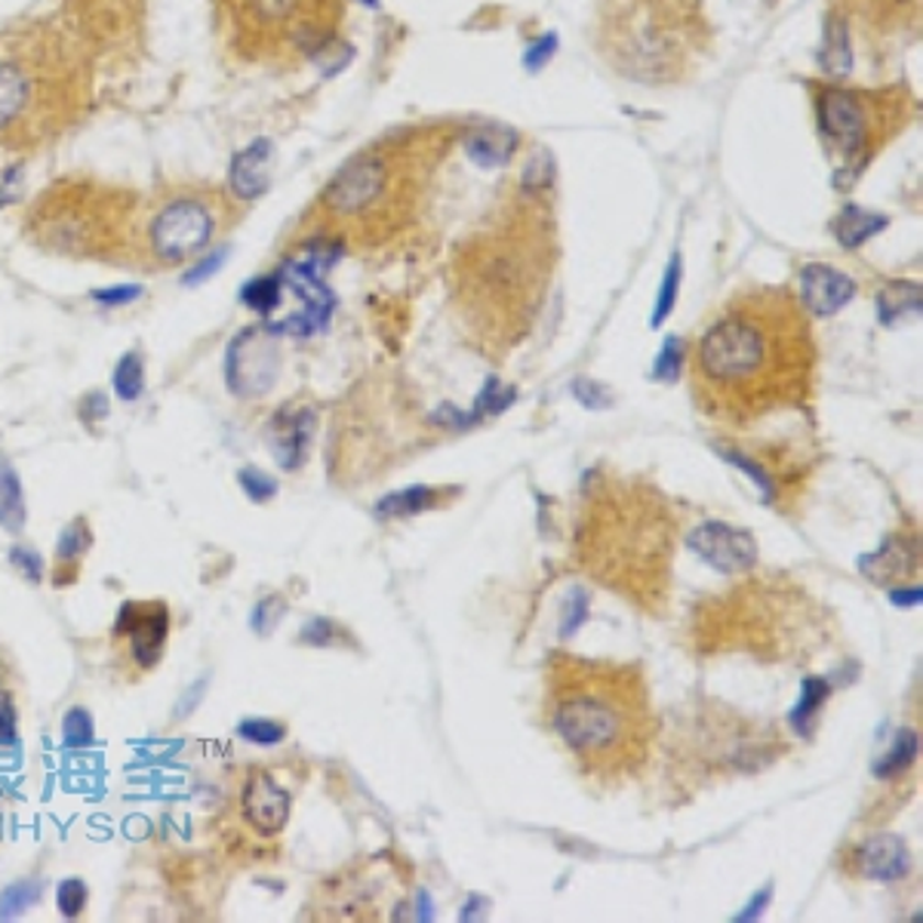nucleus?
I'll list each match as a JSON object with an SVG mask.
<instances>
[{
    "instance_id": "nucleus-20",
    "label": "nucleus",
    "mask_w": 923,
    "mask_h": 923,
    "mask_svg": "<svg viewBox=\"0 0 923 923\" xmlns=\"http://www.w3.org/2000/svg\"><path fill=\"white\" fill-rule=\"evenodd\" d=\"M29 524V505H25V489L19 481L16 469L10 459L0 455V527L7 532H22Z\"/></svg>"
},
{
    "instance_id": "nucleus-7",
    "label": "nucleus",
    "mask_w": 923,
    "mask_h": 923,
    "mask_svg": "<svg viewBox=\"0 0 923 923\" xmlns=\"http://www.w3.org/2000/svg\"><path fill=\"white\" fill-rule=\"evenodd\" d=\"M345 0H216L222 47L252 68L293 71L339 37Z\"/></svg>"
},
{
    "instance_id": "nucleus-25",
    "label": "nucleus",
    "mask_w": 923,
    "mask_h": 923,
    "mask_svg": "<svg viewBox=\"0 0 923 923\" xmlns=\"http://www.w3.org/2000/svg\"><path fill=\"white\" fill-rule=\"evenodd\" d=\"M41 880H19V883H10L7 890L0 892V921H16L22 918L29 908L37 905L41 899Z\"/></svg>"
},
{
    "instance_id": "nucleus-28",
    "label": "nucleus",
    "mask_w": 923,
    "mask_h": 923,
    "mask_svg": "<svg viewBox=\"0 0 923 923\" xmlns=\"http://www.w3.org/2000/svg\"><path fill=\"white\" fill-rule=\"evenodd\" d=\"M56 908L65 921H75L80 911L87 908V883L80 877H68L56 887Z\"/></svg>"
},
{
    "instance_id": "nucleus-8",
    "label": "nucleus",
    "mask_w": 923,
    "mask_h": 923,
    "mask_svg": "<svg viewBox=\"0 0 923 923\" xmlns=\"http://www.w3.org/2000/svg\"><path fill=\"white\" fill-rule=\"evenodd\" d=\"M139 198L93 176H68L37 194L29 232L47 250L68 256H111L133 247Z\"/></svg>"
},
{
    "instance_id": "nucleus-27",
    "label": "nucleus",
    "mask_w": 923,
    "mask_h": 923,
    "mask_svg": "<svg viewBox=\"0 0 923 923\" xmlns=\"http://www.w3.org/2000/svg\"><path fill=\"white\" fill-rule=\"evenodd\" d=\"M825 696H829V684H825V680L813 677V680L803 684V699H800L798 708L791 711V723L798 727L800 733H807V723H810V718L822 708Z\"/></svg>"
},
{
    "instance_id": "nucleus-29",
    "label": "nucleus",
    "mask_w": 923,
    "mask_h": 923,
    "mask_svg": "<svg viewBox=\"0 0 923 923\" xmlns=\"http://www.w3.org/2000/svg\"><path fill=\"white\" fill-rule=\"evenodd\" d=\"M90 542H93V532L87 527V520H75V524H68L63 530V536H59L56 554H59V561H78L80 554L90 548Z\"/></svg>"
},
{
    "instance_id": "nucleus-36",
    "label": "nucleus",
    "mask_w": 923,
    "mask_h": 923,
    "mask_svg": "<svg viewBox=\"0 0 923 923\" xmlns=\"http://www.w3.org/2000/svg\"><path fill=\"white\" fill-rule=\"evenodd\" d=\"M10 561L16 566L19 573L25 576L29 582H41L44 579V558L29 545H16L10 551Z\"/></svg>"
},
{
    "instance_id": "nucleus-22",
    "label": "nucleus",
    "mask_w": 923,
    "mask_h": 923,
    "mask_svg": "<svg viewBox=\"0 0 923 923\" xmlns=\"http://www.w3.org/2000/svg\"><path fill=\"white\" fill-rule=\"evenodd\" d=\"M880 228H887V220H883V216H875V213H865L859 206L844 210V213L837 216V222H834V235H837V240L844 244L846 250L862 247V244L871 235H877Z\"/></svg>"
},
{
    "instance_id": "nucleus-15",
    "label": "nucleus",
    "mask_w": 923,
    "mask_h": 923,
    "mask_svg": "<svg viewBox=\"0 0 923 923\" xmlns=\"http://www.w3.org/2000/svg\"><path fill=\"white\" fill-rule=\"evenodd\" d=\"M240 810L252 831H259L262 837H274L290 819V795L268 773H252L240 795Z\"/></svg>"
},
{
    "instance_id": "nucleus-35",
    "label": "nucleus",
    "mask_w": 923,
    "mask_h": 923,
    "mask_svg": "<svg viewBox=\"0 0 923 923\" xmlns=\"http://www.w3.org/2000/svg\"><path fill=\"white\" fill-rule=\"evenodd\" d=\"M677 281H680V259L674 256L672 266L665 271V281H662V290H659V302H656V314H653V327L662 324V317L672 312L674 305V293H677Z\"/></svg>"
},
{
    "instance_id": "nucleus-2",
    "label": "nucleus",
    "mask_w": 923,
    "mask_h": 923,
    "mask_svg": "<svg viewBox=\"0 0 923 923\" xmlns=\"http://www.w3.org/2000/svg\"><path fill=\"white\" fill-rule=\"evenodd\" d=\"M545 718L576 767L597 785H619L650 761L659 733L646 677L628 662L551 653Z\"/></svg>"
},
{
    "instance_id": "nucleus-9",
    "label": "nucleus",
    "mask_w": 923,
    "mask_h": 923,
    "mask_svg": "<svg viewBox=\"0 0 923 923\" xmlns=\"http://www.w3.org/2000/svg\"><path fill=\"white\" fill-rule=\"evenodd\" d=\"M232 189L210 182H176L139 201L133 247L145 250L157 266H182L213 244L220 228L237 216Z\"/></svg>"
},
{
    "instance_id": "nucleus-31",
    "label": "nucleus",
    "mask_w": 923,
    "mask_h": 923,
    "mask_svg": "<svg viewBox=\"0 0 923 923\" xmlns=\"http://www.w3.org/2000/svg\"><path fill=\"white\" fill-rule=\"evenodd\" d=\"M914 752H918V739H914V733H902L899 735V742H896V748H892V752L880 761L877 776H890V773L905 769L908 764L914 761Z\"/></svg>"
},
{
    "instance_id": "nucleus-37",
    "label": "nucleus",
    "mask_w": 923,
    "mask_h": 923,
    "mask_svg": "<svg viewBox=\"0 0 923 923\" xmlns=\"http://www.w3.org/2000/svg\"><path fill=\"white\" fill-rule=\"evenodd\" d=\"M677 370H680V342H677V339H668V345H665V351H662V358H659L656 363V376L674 379L677 376Z\"/></svg>"
},
{
    "instance_id": "nucleus-42",
    "label": "nucleus",
    "mask_w": 923,
    "mask_h": 923,
    "mask_svg": "<svg viewBox=\"0 0 923 923\" xmlns=\"http://www.w3.org/2000/svg\"><path fill=\"white\" fill-rule=\"evenodd\" d=\"M767 899H769V890L767 892H761V896L754 899L752 905H748V911H745V914H739L735 921H754V918L761 914V905H767Z\"/></svg>"
},
{
    "instance_id": "nucleus-10",
    "label": "nucleus",
    "mask_w": 923,
    "mask_h": 923,
    "mask_svg": "<svg viewBox=\"0 0 923 923\" xmlns=\"http://www.w3.org/2000/svg\"><path fill=\"white\" fill-rule=\"evenodd\" d=\"M815 121L841 155L846 170H859L902 121V102L892 93H862L841 87L815 90Z\"/></svg>"
},
{
    "instance_id": "nucleus-34",
    "label": "nucleus",
    "mask_w": 923,
    "mask_h": 923,
    "mask_svg": "<svg viewBox=\"0 0 923 923\" xmlns=\"http://www.w3.org/2000/svg\"><path fill=\"white\" fill-rule=\"evenodd\" d=\"M286 612V604H283V597L271 595L266 597L259 607H256V612H252V631L256 634H271L274 628H278V622H281V616Z\"/></svg>"
},
{
    "instance_id": "nucleus-21",
    "label": "nucleus",
    "mask_w": 923,
    "mask_h": 923,
    "mask_svg": "<svg viewBox=\"0 0 923 923\" xmlns=\"http://www.w3.org/2000/svg\"><path fill=\"white\" fill-rule=\"evenodd\" d=\"M308 431H312V416H286L281 413L278 423H274V438H271V450L278 455L283 469L293 471L299 465V455L305 450V440H308Z\"/></svg>"
},
{
    "instance_id": "nucleus-13",
    "label": "nucleus",
    "mask_w": 923,
    "mask_h": 923,
    "mask_svg": "<svg viewBox=\"0 0 923 923\" xmlns=\"http://www.w3.org/2000/svg\"><path fill=\"white\" fill-rule=\"evenodd\" d=\"M281 354L266 329H244L225 354L228 389L240 397H262L274 385Z\"/></svg>"
},
{
    "instance_id": "nucleus-26",
    "label": "nucleus",
    "mask_w": 923,
    "mask_h": 923,
    "mask_svg": "<svg viewBox=\"0 0 923 923\" xmlns=\"http://www.w3.org/2000/svg\"><path fill=\"white\" fill-rule=\"evenodd\" d=\"M63 739H65V748H90V745H93L95 727L87 708H71V711L65 714Z\"/></svg>"
},
{
    "instance_id": "nucleus-3",
    "label": "nucleus",
    "mask_w": 923,
    "mask_h": 923,
    "mask_svg": "<svg viewBox=\"0 0 923 923\" xmlns=\"http://www.w3.org/2000/svg\"><path fill=\"white\" fill-rule=\"evenodd\" d=\"M95 59L63 16L0 32V155H34L93 105Z\"/></svg>"
},
{
    "instance_id": "nucleus-6",
    "label": "nucleus",
    "mask_w": 923,
    "mask_h": 923,
    "mask_svg": "<svg viewBox=\"0 0 923 923\" xmlns=\"http://www.w3.org/2000/svg\"><path fill=\"white\" fill-rule=\"evenodd\" d=\"M548 222H520L499 237L481 244L465 274V302L477 329L489 342L515 339L530 324L551 274Z\"/></svg>"
},
{
    "instance_id": "nucleus-40",
    "label": "nucleus",
    "mask_w": 923,
    "mask_h": 923,
    "mask_svg": "<svg viewBox=\"0 0 923 923\" xmlns=\"http://www.w3.org/2000/svg\"><path fill=\"white\" fill-rule=\"evenodd\" d=\"M142 296V286H111V290H95L93 299L102 305H124Z\"/></svg>"
},
{
    "instance_id": "nucleus-16",
    "label": "nucleus",
    "mask_w": 923,
    "mask_h": 923,
    "mask_svg": "<svg viewBox=\"0 0 923 923\" xmlns=\"http://www.w3.org/2000/svg\"><path fill=\"white\" fill-rule=\"evenodd\" d=\"M121 631L130 634L133 641V653L142 665H155L167 631H170V619H167V607L164 604H126L121 610Z\"/></svg>"
},
{
    "instance_id": "nucleus-11",
    "label": "nucleus",
    "mask_w": 923,
    "mask_h": 923,
    "mask_svg": "<svg viewBox=\"0 0 923 923\" xmlns=\"http://www.w3.org/2000/svg\"><path fill=\"white\" fill-rule=\"evenodd\" d=\"M145 19V0H65L63 22L80 44L99 59L102 53L121 56L136 44Z\"/></svg>"
},
{
    "instance_id": "nucleus-30",
    "label": "nucleus",
    "mask_w": 923,
    "mask_h": 923,
    "mask_svg": "<svg viewBox=\"0 0 923 923\" xmlns=\"http://www.w3.org/2000/svg\"><path fill=\"white\" fill-rule=\"evenodd\" d=\"M237 484L244 486V493L250 496L252 502H268L274 493H278V481L259 469H240L237 471Z\"/></svg>"
},
{
    "instance_id": "nucleus-18",
    "label": "nucleus",
    "mask_w": 923,
    "mask_h": 923,
    "mask_svg": "<svg viewBox=\"0 0 923 923\" xmlns=\"http://www.w3.org/2000/svg\"><path fill=\"white\" fill-rule=\"evenodd\" d=\"M856 875L865 880H899L911 868V853L902 837L875 834L856 849Z\"/></svg>"
},
{
    "instance_id": "nucleus-14",
    "label": "nucleus",
    "mask_w": 923,
    "mask_h": 923,
    "mask_svg": "<svg viewBox=\"0 0 923 923\" xmlns=\"http://www.w3.org/2000/svg\"><path fill=\"white\" fill-rule=\"evenodd\" d=\"M689 548L720 573H742L757 564V545L752 536L720 520H708L696 527L689 536Z\"/></svg>"
},
{
    "instance_id": "nucleus-5",
    "label": "nucleus",
    "mask_w": 923,
    "mask_h": 923,
    "mask_svg": "<svg viewBox=\"0 0 923 923\" xmlns=\"http://www.w3.org/2000/svg\"><path fill=\"white\" fill-rule=\"evenodd\" d=\"M440 155L425 136H401L363 148L317 194V232L329 244L373 247L394 235L416 210L425 179Z\"/></svg>"
},
{
    "instance_id": "nucleus-24",
    "label": "nucleus",
    "mask_w": 923,
    "mask_h": 923,
    "mask_svg": "<svg viewBox=\"0 0 923 923\" xmlns=\"http://www.w3.org/2000/svg\"><path fill=\"white\" fill-rule=\"evenodd\" d=\"M114 392L121 401H139V394L145 392V363H142L139 351H126L124 358L117 360L114 367Z\"/></svg>"
},
{
    "instance_id": "nucleus-23",
    "label": "nucleus",
    "mask_w": 923,
    "mask_h": 923,
    "mask_svg": "<svg viewBox=\"0 0 923 923\" xmlns=\"http://www.w3.org/2000/svg\"><path fill=\"white\" fill-rule=\"evenodd\" d=\"M515 148V133H502V130H477L469 139V155L481 167H499L508 160Z\"/></svg>"
},
{
    "instance_id": "nucleus-32",
    "label": "nucleus",
    "mask_w": 923,
    "mask_h": 923,
    "mask_svg": "<svg viewBox=\"0 0 923 923\" xmlns=\"http://www.w3.org/2000/svg\"><path fill=\"white\" fill-rule=\"evenodd\" d=\"M428 496H431V489H407V493L389 496V499L379 505V515H389V511H394V515H413V511H423V508L431 505Z\"/></svg>"
},
{
    "instance_id": "nucleus-4",
    "label": "nucleus",
    "mask_w": 923,
    "mask_h": 923,
    "mask_svg": "<svg viewBox=\"0 0 923 923\" xmlns=\"http://www.w3.org/2000/svg\"><path fill=\"white\" fill-rule=\"evenodd\" d=\"M674 517L656 489L631 481H604L585 493L576 551L582 566L631 597L656 607L668 595Z\"/></svg>"
},
{
    "instance_id": "nucleus-17",
    "label": "nucleus",
    "mask_w": 923,
    "mask_h": 923,
    "mask_svg": "<svg viewBox=\"0 0 923 923\" xmlns=\"http://www.w3.org/2000/svg\"><path fill=\"white\" fill-rule=\"evenodd\" d=\"M800 283H803V308L815 317L841 312L856 296V283L831 266H807Z\"/></svg>"
},
{
    "instance_id": "nucleus-33",
    "label": "nucleus",
    "mask_w": 923,
    "mask_h": 923,
    "mask_svg": "<svg viewBox=\"0 0 923 923\" xmlns=\"http://www.w3.org/2000/svg\"><path fill=\"white\" fill-rule=\"evenodd\" d=\"M237 735L252 742V745H278L283 739V727L271 723V720H244L237 727Z\"/></svg>"
},
{
    "instance_id": "nucleus-38",
    "label": "nucleus",
    "mask_w": 923,
    "mask_h": 923,
    "mask_svg": "<svg viewBox=\"0 0 923 923\" xmlns=\"http://www.w3.org/2000/svg\"><path fill=\"white\" fill-rule=\"evenodd\" d=\"M0 745H16V711L7 696H0Z\"/></svg>"
},
{
    "instance_id": "nucleus-19",
    "label": "nucleus",
    "mask_w": 923,
    "mask_h": 923,
    "mask_svg": "<svg viewBox=\"0 0 923 923\" xmlns=\"http://www.w3.org/2000/svg\"><path fill=\"white\" fill-rule=\"evenodd\" d=\"M268 182H271V142L259 139L235 157L228 189L237 201H256L268 191Z\"/></svg>"
},
{
    "instance_id": "nucleus-39",
    "label": "nucleus",
    "mask_w": 923,
    "mask_h": 923,
    "mask_svg": "<svg viewBox=\"0 0 923 923\" xmlns=\"http://www.w3.org/2000/svg\"><path fill=\"white\" fill-rule=\"evenodd\" d=\"M109 416V397L102 392H90L80 401V419L93 423V419H105Z\"/></svg>"
},
{
    "instance_id": "nucleus-41",
    "label": "nucleus",
    "mask_w": 923,
    "mask_h": 923,
    "mask_svg": "<svg viewBox=\"0 0 923 923\" xmlns=\"http://www.w3.org/2000/svg\"><path fill=\"white\" fill-rule=\"evenodd\" d=\"M222 259H225V252H210V256H206L201 266H194V271H191V274H185V283L206 281V278H210V274H213V271L222 266Z\"/></svg>"
},
{
    "instance_id": "nucleus-1",
    "label": "nucleus",
    "mask_w": 923,
    "mask_h": 923,
    "mask_svg": "<svg viewBox=\"0 0 923 923\" xmlns=\"http://www.w3.org/2000/svg\"><path fill=\"white\" fill-rule=\"evenodd\" d=\"M815 336L810 312L785 286L735 293L689 354L693 401L708 419L752 425L813 397Z\"/></svg>"
},
{
    "instance_id": "nucleus-12",
    "label": "nucleus",
    "mask_w": 923,
    "mask_h": 923,
    "mask_svg": "<svg viewBox=\"0 0 923 923\" xmlns=\"http://www.w3.org/2000/svg\"><path fill=\"white\" fill-rule=\"evenodd\" d=\"M278 296L271 312L266 314L268 333H286V336H312L324 329L333 296L324 281L308 266H286L274 274Z\"/></svg>"
}]
</instances>
